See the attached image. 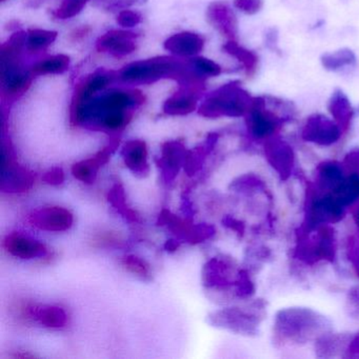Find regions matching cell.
I'll list each match as a JSON object with an SVG mask.
<instances>
[{"instance_id": "6da1fadb", "label": "cell", "mask_w": 359, "mask_h": 359, "mask_svg": "<svg viewBox=\"0 0 359 359\" xmlns=\"http://www.w3.org/2000/svg\"><path fill=\"white\" fill-rule=\"evenodd\" d=\"M104 91L70 111L73 127L83 126L107 133L123 131L133 116L132 109L146 102V96L138 89Z\"/></svg>"}, {"instance_id": "7a4b0ae2", "label": "cell", "mask_w": 359, "mask_h": 359, "mask_svg": "<svg viewBox=\"0 0 359 359\" xmlns=\"http://www.w3.org/2000/svg\"><path fill=\"white\" fill-rule=\"evenodd\" d=\"M333 330L325 315L308 306H289L277 311L273 323V344L277 348L304 346Z\"/></svg>"}, {"instance_id": "3957f363", "label": "cell", "mask_w": 359, "mask_h": 359, "mask_svg": "<svg viewBox=\"0 0 359 359\" xmlns=\"http://www.w3.org/2000/svg\"><path fill=\"white\" fill-rule=\"evenodd\" d=\"M194 74L190 60H177L172 56H157L150 60L132 62L119 71V79L135 85H151L163 79H173L178 85Z\"/></svg>"}, {"instance_id": "277c9868", "label": "cell", "mask_w": 359, "mask_h": 359, "mask_svg": "<svg viewBox=\"0 0 359 359\" xmlns=\"http://www.w3.org/2000/svg\"><path fill=\"white\" fill-rule=\"evenodd\" d=\"M255 96L243 89L239 81H233L212 92L201 104L198 114L207 118L245 116L253 107Z\"/></svg>"}, {"instance_id": "5b68a950", "label": "cell", "mask_w": 359, "mask_h": 359, "mask_svg": "<svg viewBox=\"0 0 359 359\" xmlns=\"http://www.w3.org/2000/svg\"><path fill=\"white\" fill-rule=\"evenodd\" d=\"M266 316V302L256 299L245 306L222 309L209 316L210 325L237 335L255 337Z\"/></svg>"}, {"instance_id": "8992f818", "label": "cell", "mask_w": 359, "mask_h": 359, "mask_svg": "<svg viewBox=\"0 0 359 359\" xmlns=\"http://www.w3.org/2000/svg\"><path fill=\"white\" fill-rule=\"evenodd\" d=\"M335 233L330 224L308 226L300 234L295 256L306 264H313L319 260L333 262L335 258Z\"/></svg>"}, {"instance_id": "52a82bcc", "label": "cell", "mask_w": 359, "mask_h": 359, "mask_svg": "<svg viewBox=\"0 0 359 359\" xmlns=\"http://www.w3.org/2000/svg\"><path fill=\"white\" fill-rule=\"evenodd\" d=\"M0 83L4 95L15 98L28 91L32 83L30 70L22 67V56H0Z\"/></svg>"}, {"instance_id": "ba28073f", "label": "cell", "mask_w": 359, "mask_h": 359, "mask_svg": "<svg viewBox=\"0 0 359 359\" xmlns=\"http://www.w3.org/2000/svg\"><path fill=\"white\" fill-rule=\"evenodd\" d=\"M245 117L250 134L258 140H266L276 135L281 123L280 117L268 108L264 96H255L253 107Z\"/></svg>"}, {"instance_id": "9c48e42d", "label": "cell", "mask_w": 359, "mask_h": 359, "mask_svg": "<svg viewBox=\"0 0 359 359\" xmlns=\"http://www.w3.org/2000/svg\"><path fill=\"white\" fill-rule=\"evenodd\" d=\"M342 131L339 126L327 115L315 113L304 121L300 136L306 142L318 147H331L339 142Z\"/></svg>"}, {"instance_id": "30bf717a", "label": "cell", "mask_w": 359, "mask_h": 359, "mask_svg": "<svg viewBox=\"0 0 359 359\" xmlns=\"http://www.w3.org/2000/svg\"><path fill=\"white\" fill-rule=\"evenodd\" d=\"M264 154L266 163L280 180H289L295 167L296 155L293 147L280 136L274 135L264 140Z\"/></svg>"}, {"instance_id": "8fae6325", "label": "cell", "mask_w": 359, "mask_h": 359, "mask_svg": "<svg viewBox=\"0 0 359 359\" xmlns=\"http://www.w3.org/2000/svg\"><path fill=\"white\" fill-rule=\"evenodd\" d=\"M116 79H119V71L98 69L95 72L88 75L75 87L70 111L79 108L90 98L106 90Z\"/></svg>"}, {"instance_id": "7c38bea8", "label": "cell", "mask_w": 359, "mask_h": 359, "mask_svg": "<svg viewBox=\"0 0 359 359\" xmlns=\"http://www.w3.org/2000/svg\"><path fill=\"white\" fill-rule=\"evenodd\" d=\"M35 175L22 165H18L11 157H7L3 150V174L1 190L7 193H22L32 188Z\"/></svg>"}, {"instance_id": "4fadbf2b", "label": "cell", "mask_w": 359, "mask_h": 359, "mask_svg": "<svg viewBox=\"0 0 359 359\" xmlns=\"http://www.w3.org/2000/svg\"><path fill=\"white\" fill-rule=\"evenodd\" d=\"M207 20L218 33L228 41H236L238 35V20L230 5L224 0L210 4Z\"/></svg>"}, {"instance_id": "5bb4252c", "label": "cell", "mask_w": 359, "mask_h": 359, "mask_svg": "<svg viewBox=\"0 0 359 359\" xmlns=\"http://www.w3.org/2000/svg\"><path fill=\"white\" fill-rule=\"evenodd\" d=\"M32 226L49 232L69 230L74 222L73 214L62 207H47L35 210L29 216Z\"/></svg>"}, {"instance_id": "9a60e30c", "label": "cell", "mask_w": 359, "mask_h": 359, "mask_svg": "<svg viewBox=\"0 0 359 359\" xmlns=\"http://www.w3.org/2000/svg\"><path fill=\"white\" fill-rule=\"evenodd\" d=\"M346 208L331 194L315 198L309 208L308 226L333 224L344 217Z\"/></svg>"}, {"instance_id": "2e32d148", "label": "cell", "mask_w": 359, "mask_h": 359, "mask_svg": "<svg viewBox=\"0 0 359 359\" xmlns=\"http://www.w3.org/2000/svg\"><path fill=\"white\" fill-rule=\"evenodd\" d=\"M138 35L131 31L111 30L98 37L96 50L100 53L111 54L115 57L130 55L137 49Z\"/></svg>"}, {"instance_id": "e0dca14e", "label": "cell", "mask_w": 359, "mask_h": 359, "mask_svg": "<svg viewBox=\"0 0 359 359\" xmlns=\"http://www.w3.org/2000/svg\"><path fill=\"white\" fill-rule=\"evenodd\" d=\"M119 146V138L113 137L108 144L102 150L98 151L94 156L85 161L74 163L72 174L79 182L91 184L95 182L98 171L110 161L111 155L116 151Z\"/></svg>"}, {"instance_id": "ac0fdd59", "label": "cell", "mask_w": 359, "mask_h": 359, "mask_svg": "<svg viewBox=\"0 0 359 359\" xmlns=\"http://www.w3.org/2000/svg\"><path fill=\"white\" fill-rule=\"evenodd\" d=\"M205 88L180 86V89L163 104V113L171 116H184L194 112L197 108V100L205 91Z\"/></svg>"}, {"instance_id": "d6986e66", "label": "cell", "mask_w": 359, "mask_h": 359, "mask_svg": "<svg viewBox=\"0 0 359 359\" xmlns=\"http://www.w3.org/2000/svg\"><path fill=\"white\" fill-rule=\"evenodd\" d=\"M187 153L186 146L178 140L167 142L161 146V157L156 163L167 182L178 175L180 168L184 167Z\"/></svg>"}, {"instance_id": "ffe728a7", "label": "cell", "mask_w": 359, "mask_h": 359, "mask_svg": "<svg viewBox=\"0 0 359 359\" xmlns=\"http://www.w3.org/2000/svg\"><path fill=\"white\" fill-rule=\"evenodd\" d=\"M238 272L239 270L234 274V266L231 262L214 257L203 266V283L205 287H234Z\"/></svg>"}, {"instance_id": "44dd1931", "label": "cell", "mask_w": 359, "mask_h": 359, "mask_svg": "<svg viewBox=\"0 0 359 359\" xmlns=\"http://www.w3.org/2000/svg\"><path fill=\"white\" fill-rule=\"evenodd\" d=\"M4 248L11 255L22 259L43 257L48 252L43 243L20 233H11L8 235L4 239Z\"/></svg>"}, {"instance_id": "7402d4cb", "label": "cell", "mask_w": 359, "mask_h": 359, "mask_svg": "<svg viewBox=\"0 0 359 359\" xmlns=\"http://www.w3.org/2000/svg\"><path fill=\"white\" fill-rule=\"evenodd\" d=\"M121 156L126 167L138 177H147L150 174L148 163V148L144 140H130L123 146Z\"/></svg>"}, {"instance_id": "603a6c76", "label": "cell", "mask_w": 359, "mask_h": 359, "mask_svg": "<svg viewBox=\"0 0 359 359\" xmlns=\"http://www.w3.org/2000/svg\"><path fill=\"white\" fill-rule=\"evenodd\" d=\"M327 112L331 118L339 126L342 133L350 130L354 118L355 109L353 108L348 95L341 89H335L332 92L327 102Z\"/></svg>"}, {"instance_id": "cb8c5ba5", "label": "cell", "mask_w": 359, "mask_h": 359, "mask_svg": "<svg viewBox=\"0 0 359 359\" xmlns=\"http://www.w3.org/2000/svg\"><path fill=\"white\" fill-rule=\"evenodd\" d=\"M163 47L174 55L190 57L203 51L205 47V39L196 33H176L165 41Z\"/></svg>"}, {"instance_id": "d4e9b609", "label": "cell", "mask_w": 359, "mask_h": 359, "mask_svg": "<svg viewBox=\"0 0 359 359\" xmlns=\"http://www.w3.org/2000/svg\"><path fill=\"white\" fill-rule=\"evenodd\" d=\"M352 336L353 334L351 333L329 332L314 342L315 354L319 358L344 357Z\"/></svg>"}, {"instance_id": "484cf974", "label": "cell", "mask_w": 359, "mask_h": 359, "mask_svg": "<svg viewBox=\"0 0 359 359\" xmlns=\"http://www.w3.org/2000/svg\"><path fill=\"white\" fill-rule=\"evenodd\" d=\"M346 178V175L341 163L325 161L317 167L316 184L319 190L333 192Z\"/></svg>"}, {"instance_id": "4316f807", "label": "cell", "mask_w": 359, "mask_h": 359, "mask_svg": "<svg viewBox=\"0 0 359 359\" xmlns=\"http://www.w3.org/2000/svg\"><path fill=\"white\" fill-rule=\"evenodd\" d=\"M222 50L241 62L248 77L254 76L257 72L258 66H259V56L255 52L239 45L237 41H226L222 46Z\"/></svg>"}, {"instance_id": "83f0119b", "label": "cell", "mask_w": 359, "mask_h": 359, "mask_svg": "<svg viewBox=\"0 0 359 359\" xmlns=\"http://www.w3.org/2000/svg\"><path fill=\"white\" fill-rule=\"evenodd\" d=\"M218 140L217 134H210L205 142L194 150H188L186 161H184V171L189 176H193L199 171L205 163V157L213 150Z\"/></svg>"}, {"instance_id": "f1b7e54d", "label": "cell", "mask_w": 359, "mask_h": 359, "mask_svg": "<svg viewBox=\"0 0 359 359\" xmlns=\"http://www.w3.org/2000/svg\"><path fill=\"white\" fill-rule=\"evenodd\" d=\"M30 313L39 323L52 329L65 327L68 323V315L60 306L43 304L31 309Z\"/></svg>"}, {"instance_id": "f546056e", "label": "cell", "mask_w": 359, "mask_h": 359, "mask_svg": "<svg viewBox=\"0 0 359 359\" xmlns=\"http://www.w3.org/2000/svg\"><path fill=\"white\" fill-rule=\"evenodd\" d=\"M321 66L329 72H338L346 67L353 66L356 62V55L353 50L341 48L334 52L323 54Z\"/></svg>"}, {"instance_id": "4dcf8cb0", "label": "cell", "mask_w": 359, "mask_h": 359, "mask_svg": "<svg viewBox=\"0 0 359 359\" xmlns=\"http://www.w3.org/2000/svg\"><path fill=\"white\" fill-rule=\"evenodd\" d=\"M108 201L112 207L130 222H142L140 214L128 205L125 189L123 184H115L108 193Z\"/></svg>"}, {"instance_id": "1f68e13d", "label": "cell", "mask_w": 359, "mask_h": 359, "mask_svg": "<svg viewBox=\"0 0 359 359\" xmlns=\"http://www.w3.org/2000/svg\"><path fill=\"white\" fill-rule=\"evenodd\" d=\"M70 62L71 60L68 55L58 54L37 62L30 69V72L33 77L48 74H62L68 70Z\"/></svg>"}, {"instance_id": "d6a6232c", "label": "cell", "mask_w": 359, "mask_h": 359, "mask_svg": "<svg viewBox=\"0 0 359 359\" xmlns=\"http://www.w3.org/2000/svg\"><path fill=\"white\" fill-rule=\"evenodd\" d=\"M56 31L41 30V29H30L27 32L26 47L29 51L39 52L51 46L57 39Z\"/></svg>"}, {"instance_id": "836d02e7", "label": "cell", "mask_w": 359, "mask_h": 359, "mask_svg": "<svg viewBox=\"0 0 359 359\" xmlns=\"http://www.w3.org/2000/svg\"><path fill=\"white\" fill-rule=\"evenodd\" d=\"M90 0H62L60 7L52 12L53 18L57 20H69L79 15Z\"/></svg>"}, {"instance_id": "e575fe53", "label": "cell", "mask_w": 359, "mask_h": 359, "mask_svg": "<svg viewBox=\"0 0 359 359\" xmlns=\"http://www.w3.org/2000/svg\"><path fill=\"white\" fill-rule=\"evenodd\" d=\"M123 264L128 271L135 274L136 276L144 279V280H150L151 269L148 262L142 258L135 255H128L123 257Z\"/></svg>"}, {"instance_id": "d590c367", "label": "cell", "mask_w": 359, "mask_h": 359, "mask_svg": "<svg viewBox=\"0 0 359 359\" xmlns=\"http://www.w3.org/2000/svg\"><path fill=\"white\" fill-rule=\"evenodd\" d=\"M264 182L259 177L252 174L241 176L237 178L231 184V189L236 192H254V191L264 190Z\"/></svg>"}, {"instance_id": "8d00e7d4", "label": "cell", "mask_w": 359, "mask_h": 359, "mask_svg": "<svg viewBox=\"0 0 359 359\" xmlns=\"http://www.w3.org/2000/svg\"><path fill=\"white\" fill-rule=\"evenodd\" d=\"M235 294L237 297L247 299L255 294V285L250 277L249 273L245 270H239L235 281Z\"/></svg>"}, {"instance_id": "74e56055", "label": "cell", "mask_w": 359, "mask_h": 359, "mask_svg": "<svg viewBox=\"0 0 359 359\" xmlns=\"http://www.w3.org/2000/svg\"><path fill=\"white\" fill-rule=\"evenodd\" d=\"M190 60L193 67L205 79L218 76V75L222 74V67L213 60H208L205 57H195Z\"/></svg>"}, {"instance_id": "f35d334b", "label": "cell", "mask_w": 359, "mask_h": 359, "mask_svg": "<svg viewBox=\"0 0 359 359\" xmlns=\"http://www.w3.org/2000/svg\"><path fill=\"white\" fill-rule=\"evenodd\" d=\"M215 226L208 224H195L194 230L189 238L188 243L190 245H197V243H203L215 235Z\"/></svg>"}, {"instance_id": "ab89813d", "label": "cell", "mask_w": 359, "mask_h": 359, "mask_svg": "<svg viewBox=\"0 0 359 359\" xmlns=\"http://www.w3.org/2000/svg\"><path fill=\"white\" fill-rule=\"evenodd\" d=\"M341 165L346 176L359 175V147H354L344 155Z\"/></svg>"}, {"instance_id": "60d3db41", "label": "cell", "mask_w": 359, "mask_h": 359, "mask_svg": "<svg viewBox=\"0 0 359 359\" xmlns=\"http://www.w3.org/2000/svg\"><path fill=\"white\" fill-rule=\"evenodd\" d=\"M233 5L247 15H255L264 8V0H233Z\"/></svg>"}, {"instance_id": "b9f144b4", "label": "cell", "mask_w": 359, "mask_h": 359, "mask_svg": "<svg viewBox=\"0 0 359 359\" xmlns=\"http://www.w3.org/2000/svg\"><path fill=\"white\" fill-rule=\"evenodd\" d=\"M117 24L123 28H133L142 22V14L132 10H121L117 15Z\"/></svg>"}, {"instance_id": "7bdbcfd3", "label": "cell", "mask_w": 359, "mask_h": 359, "mask_svg": "<svg viewBox=\"0 0 359 359\" xmlns=\"http://www.w3.org/2000/svg\"><path fill=\"white\" fill-rule=\"evenodd\" d=\"M147 0H100V5L109 11H116V10H125L128 7L134 5H142L146 3Z\"/></svg>"}, {"instance_id": "ee69618b", "label": "cell", "mask_w": 359, "mask_h": 359, "mask_svg": "<svg viewBox=\"0 0 359 359\" xmlns=\"http://www.w3.org/2000/svg\"><path fill=\"white\" fill-rule=\"evenodd\" d=\"M65 172L60 167H54L46 172L43 176V180L46 184H51V186H60L64 184Z\"/></svg>"}, {"instance_id": "f6af8a7d", "label": "cell", "mask_w": 359, "mask_h": 359, "mask_svg": "<svg viewBox=\"0 0 359 359\" xmlns=\"http://www.w3.org/2000/svg\"><path fill=\"white\" fill-rule=\"evenodd\" d=\"M348 251V259H350L355 272L359 276V235L352 237Z\"/></svg>"}, {"instance_id": "bcb514c9", "label": "cell", "mask_w": 359, "mask_h": 359, "mask_svg": "<svg viewBox=\"0 0 359 359\" xmlns=\"http://www.w3.org/2000/svg\"><path fill=\"white\" fill-rule=\"evenodd\" d=\"M346 304L351 314L359 318V285L351 287L346 296Z\"/></svg>"}, {"instance_id": "7dc6e473", "label": "cell", "mask_w": 359, "mask_h": 359, "mask_svg": "<svg viewBox=\"0 0 359 359\" xmlns=\"http://www.w3.org/2000/svg\"><path fill=\"white\" fill-rule=\"evenodd\" d=\"M344 358H359V333L355 334L351 338Z\"/></svg>"}, {"instance_id": "c3c4849f", "label": "cell", "mask_w": 359, "mask_h": 359, "mask_svg": "<svg viewBox=\"0 0 359 359\" xmlns=\"http://www.w3.org/2000/svg\"><path fill=\"white\" fill-rule=\"evenodd\" d=\"M222 224L226 228L231 229V230L235 231V232L239 233V234H243V230H245V226H243V222L231 217V216L224 217V219L222 220Z\"/></svg>"}, {"instance_id": "681fc988", "label": "cell", "mask_w": 359, "mask_h": 359, "mask_svg": "<svg viewBox=\"0 0 359 359\" xmlns=\"http://www.w3.org/2000/svg\"><path fill=\"white\" fill-rule=\"evenodd\" d=\"M178 247H180V243L175 239H169V241H165V249L168 252H175Z\"/></svg>"}, {"instance_id": "f907efd6", "label": "cell", "mask_w": 359, "mask_h": 359, "mask_svg": "<svg viewBox=\"0 0 359 359\" xmlns=\"http://www.w3.org/2000/svg\"><path fill=\"white\" fill-rule=\"evenodd\" d=\"M34 357H36L35 356V355H33V354H29V353H26V354H20V353H18V354H15V355H13V358H34Z\"/></svg>"}, {"instance_id": "816d5d0a", "label": "cell", "mask_w": 359, "mask_h": 359, "mask_svg": "<svg viewBox=\"0 0 359 359\" xmlns=\"http://www.w3.org/2000/svg\"><path fill=\"white\" fill-rule=\"evenodd\" d=\"M355 218H356L357 224H359V208L357 209L356 213H355Z\"/></svg>"}, {"instance_id": "f5cc1de1", "label": "cell", "mask_w": 359, "mask_h": 359, "mask_svg": "<svg viewBox=\"0 0 359 359\" xmlns=\"http://www.w3.org/2000/svg\"><path fill=\"white\" fill-rule=\"evenodd\" d=\"M0 1H1V3H5L6 0H0Z\"/></svg>"}, {"instance_id": "db71d44e", "label": "cell", "mask_w": 359, "mask_h": 359, "mask_svg": "<svg viewBox=\"0 0 359 359\" xmlns=\"http://www.w3.org/2000/svg\"><path fill=\"white\" fill-rule=\"evenodd\" d=\"M357 111H358V113H359V106H358V109H357Z\"/></svg>"}]
</instances>
